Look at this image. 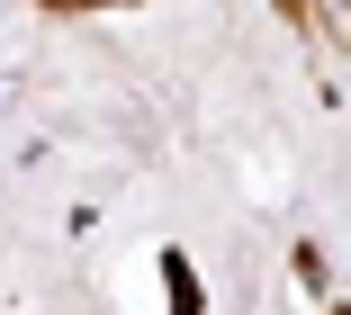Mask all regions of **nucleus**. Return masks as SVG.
<instances>
[{
	"mask_svg": "<svg viewBox=\"0 0 351 315\" xmlns=\"http://www.w3.org/2000/svg\"><path fill=\"white\" fill-rule=\"evenodd\" d=\"M54 10H73V0H54Z\"/></svg>",
	"mask_w": 351,
	"mask_h": 315,
	"instance_id": "f257e3e1",
	"label": "nucleus"
}]
</instances>
